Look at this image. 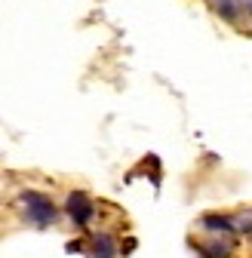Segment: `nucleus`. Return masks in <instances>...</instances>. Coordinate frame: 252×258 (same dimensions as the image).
Returning a JSON list of instances; mask_svg holds the SVG:
<instances>
[{
    "label": "nucleus",
    "instance_id": "0eeeda50",
    "mask_svg": "<svg viewBox=\"0 0 252 258\" xmlns=\"http://www.w3.org/2000/svg\"><path fill=\"white\" fill-rule=\"evenodd\" d=\"M246 10H249V13H252V0H246Z\"/></svg>",
    "mask_w": 252,
    "mask_h": 258
},
{
    "label": "nucleus",
    "instance_id": "7ed1b4c3",
    "mask_svg": "<svg viewBox=\"0 0 252 258\" xmlns=\"http://www.w3.org/2000/svg\"><path fill=\"white\" fill-rule=\"evenodd\" d=\"M114 255H117V243H114L111 234H96V237L89 240L86 258H114Z\"/></svg>",
    "mask_w": 252,
    "mask_h": 258
},
{
    "label": "nucleus",
    "instance_id": "39448f33",
    "mask_svg": "<svg viewBox=\"0 0 252 258\" xmlns=\"http://www.w3.org/2000/svg\"><path fill=\"white\" fill-rule=\"evenodd\" d=\"M200 252H203L206 258H228V255H231V243L222 240V237H215V240H212L209 246H203Z\"/></svg>",
    "mask_w": 252,
    "mask_h": 258
},
{
    "label": "nucleus",
    "instance_id": "423d86ee",
    "mask_svg": "<svg viewBox=\"0 0 252 258\" xmlns=\"http://www.w3.org/2000/svg\"><path fill=\"white\" fill-rule=\"evenodd\" d=\"M215 7H218V13H222V19L237 22V16H240V4H237V0H215Z\"/></svg>",
    "mask_w": 252,
    "mask_h": 258
},
{
    "label": "nucleus",
    "instance_id": "20e7f679",
    "mask_svg": "<svg viewBox=\"0 0 252 258\" xmlns=\"http://www.w3.org/2000/svg\"><path fill=\"white\" fill-rule=\"evenodd\" d=\"M203 228L206 231H222V234H231V231H240V224L234 221V218H228V215H206L203 221Z\"/></svg>",
    "mask_w": 252,
    "mask_h": 258
},
{
    "label": "nucleus",
    "instance_id": "f03ea898",
    "mask_svg": "<svg viewBox=\"0 0 252 258\" xmlns=\"http://www.w3.org/2000/svg\"><path fill=\"white\" fill-rule=\"evenodd\" d=\"M65 209H68V218L74 224H80V228H86V224L96 218V206H92V200L86 197L83 190H74L68 194V200H65Z\"/></svg>",
    "mask_w": 252,
    "mask_h": 258
},
{
    "label": "nucleus",
    "instance_id": "f257e3e1",
    "mask_svg": "<svg viewBox=\"0 0 252 258\" xmlns=\"http://www.w3.org/2000/svg\"><path fill=\"white\" fill-rule=\"evenodd\" d=\"M19 203L25 209V218L34 224V228H49V224H55V218H58V209L52 206V200L46 197V194H40V190H22L19 194Z\"/></svg>",
    "mask_w": 252,
    "mask_h": 258
}]
</instances>
